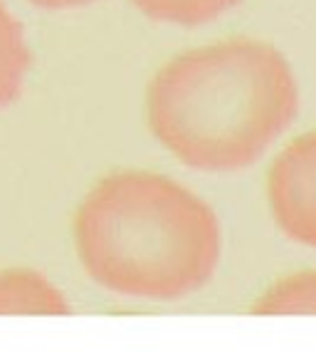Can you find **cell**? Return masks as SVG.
I'll return each instance as SVG.
<instances>
[{
	"label": "cell",
	"mask_w": 316,
	"mask_h": 359,
	"mask_svg": "<svg viewBox=\"0 0 316 359\" xmlns=\"http://www.w3.org/2000/svg\"><path fill=\"white\" fill-rule=\"evenodd\" d=\"M299 87L269 43L232 37L190 50L148 87V127L180 164L198 171L247 169L287 132Z\"/></svg>",
	"instance_id": "6da1fadb"
},
{
	"label": "cell",
	"mask_w": 316,
	"mask_h": 359,
	"mask_svg": "<svg viewBox=\"0 0 316 359\" xmlns=\"http://www.w3.org/2000/svg\"><path fill=\"white\" fill-rule=\"evenodd\" d=\"M62 292L35 270L0 273V315H69Z\"/></svg>",
	"instance_id": "277c9868"
},
{
	"label": "cell",
	"mask_w": 316,
	"mask_h": 359,
	"mask_svg": "<svg viewBox=\"0 0 316 359\" xmlns=\"http://www.w3.org/2000/svg\"><path fill=\"white\" fill-rule=\"evenodd\" d=\"M37 8H48V11H64V8H82L96 3V0H30Z\"/></svg>",
	"instance_id": "ba28073f"
},
{
	"label": "cell",
	"mask_w": 316,
	"mask_h": 359,
	"mask_svg": "<svg viewBox=\"0 0 316 359\" xmlns=\"http://www.w3.org/2000/svg\"><path fill=\"white\" fill-rule=\"evenodd\" d=\"M269 208L287 238L316 248V132L294 139L272 164Z\"/></svg>",
	"instance_id": "3957f363"
},
{
	"label": "cell",
	"mask_w": 316,
	"mask_h": 359,
	"mask_svg": "<svg viewBox=\"0 0 316 359\" xmlns=\"http://www.w3.org/2000/svg\"><path fill=\"white\" fill-rule=\"evenodd\" d=\"M146 18L171 25H206L235 8L240 0H131Z\"/></svg>",
	"instance_id": "52a82bcc"
},
{
	"label": "cell",
	"mask_w": 316,
	"mask_h": 359,
	"mask_svg": "<svg viewBox=\"0 0 316 359\" xmlns=\"http://www.w3.org/2000/svg\"><path fill=\"white\" fill-rule=\"evenodd\" d=\"M257 315H316V270L289 275L252 307Z\"/></svg>",
	"instance_id": "8992f818"
},
{
	"label": "cell",
	"mask_w": 316,
	"mask_h": 359,
	"mask_svg": "<svg viewBox=\"0 0 316 359\" xmlns=\"http://www.w3.org/2000/svg\"><path fill=\"white\" fill-rule=\"evenodd\" d=\"M74 243L96 285L134 300L198 292L220 260V223L201 196L148 171L101 179L74 216Z\"/></svg>",
	"instance_id": "7a4b0ae2"
},
{
	"label": "cell",
	"mask_w": 316,
	"mask_h": 359,
	"mask_svg": "<svg viewBox=\"0 0 316 359\" xmlns=\"http://www.w3.org/2000/svg\"><path fill=\"white\" fill-rule=\"evenodd\" d=\"M32 53L25 43L20 20L0 0V109L20 97Z\"/></svg>",
	"instance_id": "5b68a950"
}]
</instances>
